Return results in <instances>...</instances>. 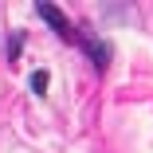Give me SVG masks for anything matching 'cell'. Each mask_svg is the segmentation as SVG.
Wrapping results in <instances>:
<instances>
[{"label":"cell","instance_id":"1","mask_svg":"<svg viewBox=\"0 0 153 153\" xmlns=\"http://www.w3.org/2000/svg\"><path fill=\"white\" fill-rule=\"evenodd\" d=\"M36 16L51 24V32H55L59 39H67V43H79V24H71V20H67L63 12H59L55 4H47V0H43V4H36Z\"/></svg>","mask_w":153,"mask_h":153},{"label":"cell","instance_id":"2","mask_svg":"<svg viewBox=\"0 0 153 153\" xmlns=\"http://www.w3.org/2000/svg\"><path fill=\"white\" fill-rule=\"evenodd\" d=\"M79 43H82V51L90 55V63H94L98 71H106V67H110V43H106V39H98L90 24H79Z\"/></svg>","mask_w":153,"mask_h":153},{"label":"cell","instance_id":"3","mask_svg":"<svg viewBox=\"0 0 153 153\" xmlns=\"http://www.w3.org/2000/svg\"><path fill=\"white\" fill-rule=\"evenodd\" d=\"M47 82H51L47 71H36V75H32V90H36V94H47Z\"/></svg>","mask_w":153,"mask_h":153},{"label":"cell","instance_id":"4","mask_svg":"<svg viewBox=\"0 0 153 153\" xmlns=\"http://www.w3.org/2000/svg\"><path fill=\"white\" fill-rule=\"evenodd\" d=\"M20 43H24V32H12V39H8V63L20 59Z\"/></svg>","mask_w":153,"mask_h":153}]
</instances>
